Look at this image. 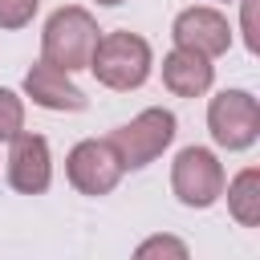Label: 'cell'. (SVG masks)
Wrapping results in <instances>:
<instances>
[{
    "instance_id": "cell-2",
    "label": "cell",
    "mask_w": 260,
    "mask_h": 260,
    "mask_svg": "<svg viewBox=\"0 0 260 260\" xmlns=\"http://www.w3.org/2000/svg\"><path fill=\"white\" fill-rule=\"evenodd\" d=\"M98 45V20L81 8V4H65L57 8L49 20H45V32H41V61L65 69V73H77L89 65V53Z\"/></svg>"
},
{
    "instance_id": "cell-7",
    "label": "cell",
    "mask_w": 260,
    "mask_h": 260,
    "mask_svg": "<svg viewBox=\"0 0 260 260\" xmlns=\"http://www.w3.org/2000/svg\"><path fill=\"white\" fill-rule=\"evenodd\" d=\"M8 142H12V150H8V183H12L20 195H41V191H49V183H53L49 142H45L41 134H28V130H16Z\"/></svg>"
},
{
    "instance_id": "cell-9",
    "label": "cell",
    "mask_w": 260,
    "mask_h": 260,
    "mask_svg": "<svg viewBox=\"0 0 260 260\" xmlns=\"http://www.w3.org/2000/svg\"><path fill=\"white\" fill-rule=\"evenodd\" d=\"M24 93L41 106V110H85V93L73 85V77L65 73V69H57V65H49V61H37L28 73H24Z\"/></svg>"
},
{
    "instance_id": "cell-6",
    "label": "cell",
    "mask_w": 260,
    "mask_h": 260,
    "mask_svg": "<svg viewBox=\"0 0 260 260\" xmlns=\"http://www.w3.org/2000/svg\"><path fill=\"white\" fill-rule=\"evenodd\" d=\"M65 175L81 195H110L122 179V158L106 138H81L65 158Z\"/></svg>"
},
{
    "instance_id": "cell-12",
    "label": "cell",
    "mask_w": 260,
    "mask_h": 260,
    "mask_svg": "<svg viewBox=\"0 0 260 260\" xmlns=\"http://www.w3.org/2000/svg\"><path fill=\"white\" fill-rule=\"evenodd\" d=\"M16 130H24V102L0 85V142H8Z\"/></svg>"
},
{
    "instance_id": "cell-16",
    "label": "cell",
    "mask_w": 260,
    "mask_h": 260,
    "mask_svg": "<svg viewBox=\"0 0 260 260\" xmlns=\"http://www.w3.org/2000/svg\"><path fill=\"white\" fill-rule=\"evenodd\" d=\"M98 4H122V0H98Z\"/></svg>"
},
{
    "instance_id": "cell-1",
    "label": "cell",
    "mask_w": 260,
    "mask_h": 260,
    "mask_svg": "<svg viewBox=\"0 0 260 260\" xmlns=\"http://www.w3.org/2000/svg\"><path fill=\"white\" fill-rule=\"evenodd\" d=\"M150 65H154V57H150L146 37L118 28V32H102V37H98L85 69H89L106 89H138V85L150 77Z\"/></svg>"
},
{
    "instance_id": "cell-8",
    "label": "cell",
    "mask_w": 260,
    "mask_h": 260,
    "mask_svg": "<svg viewBox=\"0 0 260 260\" xmlns=\"http://www.w3.org/2000/svg\"><path fill=\"white\" fill-rule=\"evenodd\" d=\"M171 37H175L179 49H195L203 57H219V53L232 49V24H228V16L215 12V8H203V4L199 8H183L175 16V24H171Z\"/></svg>"
},
{
    "instance_id": "cell-15",
    "label": "cell",
    "mask_w": 260,
    "mask_h": 260,
    "mask_svg": "<svg viewBox=\"0 0 260 260\" xmlns=\"http://www.w3.org/2000/svg\"><path fill=\"white\" fill-rule=\"evenodd\" d=\"M244 4V45H248V53H256L260 49V37H256V4L260 0H240Z\"/></svg>"
},
{
    "instance_id": "cell-13",
    "label": "cell",
    "mask_w": 260,
    "mask_h": 260,
    "mask_svg": "<svg viewBox=\"0 0 260 260\" xmlns=\"http://www.w3.org/2000/svg\"><path fill=\"white\" fill-rule=\"evenodd\" d=\"M41 0H0V28H24L37 16Z\"/></svg>"
},
{
    "instance_id": "cell-5",
    "label": "cell",
    "mask_w": 260,
    "mask_h": 260,
    "mask_svg": "<svg viewBox=\"0 0 260 260\" xmlns=\"http://www.w3.org/2000/svg\"><path fill=\"white\" fill-rule=\"evenodd\" d=\"M171 191L183 207H211L223 195V167L207 146H187L171 162Z\"/></svg>"
},
{
    "instance_id": "cell-3",
    "label": "cell",
    "mask_w": 260,
    "mask_h": 260,
    "mask_svg": "<svg viewBox=\"0 0 260 260\" xmlns=\"http://www.w3.org/2000/svg\"><path fill=\"white\" fill-rule=\"evenodd\" d=\"M106 142L118 150L122 171H138V167L154 162V158L175 142V114L162 110V106H150V110H142L138 118H130L126 126L110 130Z\"/></svg>"
},
{
    "instance_id": "cell-14",
    "label": "cell",
    "mask_w": 260,
    "mask_h": 260,
    "mask_svg": "<svg viewBox=\"0 0 260 260\" xmlns=\"http://www.w3.org/2000/svg\"><path fill=\"white\" fill-rule=\"evenodd\" d=\"M150 256H175V260H183V256H187V244H183V240H175V236L142 240V244H138V260H150Z\"/></svg>"
},
{
    "instance_id": "cell-11",
    "label": "cell",
    "mask_w": 260,
    "mask_h": 260,
    "mask_svg": "<svg viewBox=\"0 0 260 260\" xmlns=\"http://www.w3.org/2000/svg\"><path fill=\"white\" fill-rule=\"evenodd\" d=\"M228 211L236 215V223L256 228L260 223V171L244 167L232 183H228Z\"/></svg>"
},
{
    "instance_id": "cell-4",
    "label": "cell",
    "mask_w": 260,
    "mask_h": 260,
    "mask_svg": "<svg viewBox=\"0 0 260 260\" xmlns=\"http://www.w3.org/2000/svg\"><path fill=\"white\" fill-rule=\"evenodd\" d=\"M207 130L223 150H248L260 134V106L248 89H223L207 106Z\"/></svg>"
},
{
    "instance_id": "cell-10",
    "label": "cell",
    "mask_w": 260,
    "mask_h": 260,
    "mask_svg": "<svg viewBox=\"0 0 260 260\" xmlns=\"http://www.w3.org/2000/svg\"><path fill=\"white\" fill-rule=\"evenodd\" d=\"M211 81H215L211 57H203L195 49H179V45L162 57V85L175 98H199L211 89Z\"/></svg>"
}]
</instances>
